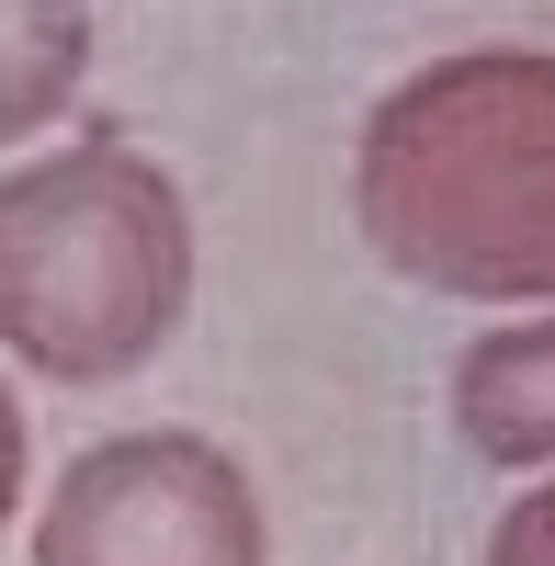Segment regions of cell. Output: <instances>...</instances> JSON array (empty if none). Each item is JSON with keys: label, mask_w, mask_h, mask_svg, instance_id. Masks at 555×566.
Instances as JSON below:
<instances>
[{"label": "cell", "mask_w": 555, "mask_h": 566, "mask_svg": "<svg viewBox=\"0 0 555 566\" xmlns=\"http://www.w3.org/2000/svg\"><path fill=\"white\" fill-rule=\"evenodd\" d=\"M91 80V0H0V148L57 125Z\"/></svg>", "instance_id": "obj_5"}, {"label": "cell", "mask_w": 555, "mask_h": 566, "mask_svg": "<svg viewBox=\"0 0 555 566\" xmlns=\"http://www.w3.org/2000/svg\"><path fill=\"white\" fill-rule=\"evenodd\" d=\"M352 216L420 295H555V45H465L408 69L363 114Z\"/></svg>", "instance_id": "obj_1"}, {"label": "cell", "mask_w": 555, "mask_h": 566, "mask_svg": "<svg viewBox=\"0 0 555 566\" xmlns=\"http://www.w3.org/2000/svg\"><path fill=\"white\" fill-rule=\"evenodd\" d=\"M34 566H272V522L205 431H114L45 488Z\"/></svg>", "instance_id": "obj_3"}, {"label": "cell", "mask_w": 555, "mask_h": 566, "mask_svg": "<svg viewBox=\"0 0 555 566\" xmlns=\"http://www.w3.org/2000/svg\"><path fill=\"white\" fill-rule=\"evenodd\" d=\"M488 566H555V476H544V488H522L511 510H499Z\"/></svg>", "instance_id": "obj_6"}, {"label": "cell", "mask_w": 555, "mask_h": 566, "mask_svg": "<svg viewBox=\"0 0 555 566\" xmlns=\"http://www.w3.org/2000/svg\"><path fill=\"white\" fill-rule=\"evenodd\" d=\"M23 464H34V442H23V397L0 386V533H12V510H23Z\"/></svg>", "instance_id": "obj_7"}, {"label": "cell", "mask_w": 555, "mask_h": 566, "mask_svg": "<svg viewBox=\"0 0 555 566\" xmlns=\"http://www.w3.org/2000/svg\"><path fill=\"white\" fill-rule=\"evenodd\" d=\"M193 306V205L181 181L125 148L34 159L0 181V352L45 386H125Z\"/></svg>", "instance_id": "obj_2"}, {"label": "cell", "mask_w": 555, "mask_h": 566, "mask_svg": "<svg viewBox=\"0 0 555 566\" xmlns=\"http://www.w3.org/2000/svg\"><path fill=\"white\" fill-rule=\"evenodd\" d=\"M453 431L477 464H555V306L465 340L453 363Z\"/></svg>", "instance_id": "obj_4"}]
</instances>
